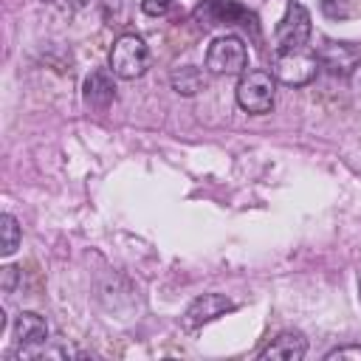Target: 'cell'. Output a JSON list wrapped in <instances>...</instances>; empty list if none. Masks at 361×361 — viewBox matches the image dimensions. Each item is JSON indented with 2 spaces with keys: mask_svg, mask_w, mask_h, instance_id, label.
Instances as JSON below:
<instances>
[{
  "mask_svg": "<svg viewBox=\"0 0 361 361\" xmlns=\"http://www.w3.org/2000/svg\"><path fill=\"white\" fill-rule=\"evenodd\" d=\"M192 17L203 28H245L257 34V17L237 0H203Z\"/></svg>",
  "mask_w": 361,
  "mask_h": 361,
  "instance_id": "obj_1",
  "label": "cell"
},
{
  "mask_svg": "<svg viewBox=\"0 0 361 361\" xmlns=\"http://www.w3.org/2000/svg\"><path fill=\"white\" fill-rule=\"evenodd\" d=\"M149 65L147 42L138 34H121L110 48V71L121 79H138Z\"/></svg>",
  "mask_w": 361,
  "mask_h": 361,
  "instance_id": "obj_2",
  "label": "cell"
},
{
  "mask_svg": "<svg viewBox=\"0 0 361 361\" xmlns=\"http://www.w3.org/2000/svg\"><path fill=\"white\" fill-rule=\"evenodd\" d=\"M237 104L245 113H268L274 107V79L271 73L251 68L243 71L240 82H237Z\"/></svg>",
  "mask_w": 361,
  "mask_h": 361,
  "instance_id": "obj_3",
  "label": "cell"
},
{
  "mask_svg": "<svg viewBox=\"0 0 361 361\" xmlns=\"http://www.w3.org/2000/svg\"><path fill=\"white\" fill-rule=\"evenodd\" d=\"M245 62H248V51H245V42L234 34H226V37H217L209 51H206V68L217 76H231V73H243L245 71Z\"/></svg>",
  "mask_w": 361,
  "mask_h": 361,
  "instance_id": "obj_4",
  "label": "cell"
},
{
  "mask_svg": "<svg viewBox=\"0 0 361 361\" xmlns=\"http://www.w3.org/2000/svg\"><path fill=\"white\" fill-rule=\"evenodd\" d=\"M319 71V59L316 54L305 51V48H290V51H276L274 56V76L285 85H307Z\"/></svg>",
  "mask_w": 361,
  "mask_h": 361,
  "instance_id": "obj_5",
  "label": "cell"
},
{
  "mask_svg": "<svg viewBox=\"0 0 361 361\" xmlns=\"http://www.w3.org/2000/svg\"><path fill=\"white\" fill-rule=\"evenodd\" d=\"M310 37V14L302 3L290 0L282 20L274 28V45L276 51H290V48H302Z\"/></svg>",
  "mask_w": 361,
  "mask_h": 361,
  "instance_id": "obj_6",
  "label": "cell"
},
{
  "mask_svg": "<svg viewBox=\"0 0 361 361\" xmlns=\"http://www.w3.org/2000/svg\"><path fill=\"white\" fill-rule=\"evenodd\" d=\"M316 59H319V65L327 68L330 73L347 76V73H353V71L358 68V62H361V45H355V42H338V39H324V45L319 48Z\"/></svg>",
  "mask_w": 361,
  "mask_h": 361,
  "instance_id": "obj_7",
  "label": "cell"
},
{
  "mask_svg": "<svg viewBox=\"0 0 361 361\" xmlns=\"http://www.w3.org/2000/svg\"><path fill=\"white\" fill-rule=\"evenodd\" d=\"M228 310H234V302H231V299H226L223 293H203V296H197V299L186 307L183 322H186V327H200V324L214 322L217 316H223V313H228Z\"/></svg>",
  "mask_w": 361,
  "mask_h": 361,
  "instance_id": "obj_8",
  "label": "cell"
},
{
  "mask_svg": "<svg viewBox=\"0 0 361 361\" xmlns=\"http://www.w3.org/2000/svg\"><path fill=\"white\" fill-rule=\"evenodd\" d=\"M82 96H85V104L93 107V110H107L116 99V82L107 71H93L85 85H82Z\"/></svg>",
  "mask_w": 361,
  "mask_h": 361,
  "instance_id": "obj_9",
  "label": "cell"
},
{
  "mask_svg": "<svg viewBox=\"0 0 361 361\" xmlns=\"http://www.w3.org/2000/svg\"><path fill=\"white\" fill-rule=\"evenodd\" d=\"M307 353V341L302 333H293V330H285L279 333L274 341H268L262 350H259V358H276V361H299L305 358Z\"/></svg>",
  "mask_w": 361,
  "mask_h": 361,
  "instance_id": "obj_10",
  "label": "cell"
},
{
  "mask_svg": "<svg viewBox=\"0 0 361 361\" xmlns=\"http://www.w3.org/2000/svg\"><path fill=\"white\" fill-rule=\"evenodd\" d=\"M48 338V324L39 313H31V310H23L17 319H14V341L23 347V350H31L37 344H45Z\"/></svg>",
  "mask_w": 361,
  "mask_h": 361,
  "instance_id": "obj_11",
  "label": "cell"
},
{
  "mask_svg": "<svg viewBox=\"0 0 361 361\" xmlns=\"http://www.w3.org/2000/svg\"><path fill=\"white\" fill-rule=\"evenodd\" d=\"M172 87H175L180 96H195L197 90L206 87V76H203L200 68L183 65V68H175V71H172Z\"/></svg>",
  "mask_w": 361,
  "mask_h": 361,
  "instance_id": "obj_12",
  "label": "cell"
},
{
  "mask_svg": "<svg viewBox=\"0 0 361 361\" xmlns=\"http://www.w3.org/2000/svg\"><path fill=\"white\" fill-rule=\"evenodd\" d=\"M322 11L330 20L361 17V0H322Z\"/></svg>",
  "mask_w": 361,
  "mask_h": 361,
  "instance_id": "obj_13",
  "label": "cell"
},
{
  "mask_svg": "<svg viewBox=\"0 0 361 361\" xmlns=\"http://www.w3.org/2000/svg\"><path fill=\"white\" fill-rule=\"evenodd\" d=\"M0 231H3V243H0V254H14L17 245H20V226L11 214H3L0 217Z\"/></svg>",
  "mask_w": 361,
  "mask_h": 361,
  "instance_id": "obj_14",
  "label": "cell"
},
{
  "mask_svg": "<svg viewBox=\"0 0 361 361\" xmlns=\"http://www.w3.org/2000/svg\"><path fill=\"white\" fill-rule=\"evenodd\" d=\"M175 3L178 0H141V11L149 14V17H164V14L172 11Z\"/></svg>",
  "mask_w": 361,
  "mask_h": 361,
  "instance_id": "obj_15",
  "label": "cell"
},
{
  "mask_svg": "<svg viewBox=\"0 0 361 361\" xmlns=\"http://www.w3.org/2000/svg\"><path fill=\"white\" fill-rule=\"evenodd\" d=\"M327 361H333V358H355V361H361V344H347V347H336V350H330L327 355H324Z\"/></svg>",
  "mask_w": 361,
  "mask_h": 361,
  "instance_id": "obj_16",
  "label": "cell"
},
{
  "mask_svg": "<svg viewBox=\"0 0 361 361\" xmlns=\"http://www.w3.org/2000/svg\"><path fill=\"white\" fill-rule=\"evenodd\" d=\"M0 276H3V293H11L14 290V285H17V268H11V265H6V268H0Z\"/></svg>",
  "mask_w": 361,
  "mask_h": 361,
  "instance_id": "obj_17",
  "label": "cell"
},
{
  "mask_svg": "<svg viewBox=\"0 0 361 361\" xmlns=\"http://www.w3.org/2000/svg\"><path fill=\"white\" fill-rule=\"evenodd\" d=\"M59 3H65V6H71V8H79V6H85L87 0H59Z\"/></svg>",
  "mask_w": 361,
  "mask_h": 361,
  "instance_id": "obj_18",
  "label": "cell"
},
{
  "mask_svg": "<svg viewBox=\"0 0 361 361\" xmlns=\"http://www.w3.org/2000/svg\"><path fill=\"white\" fill-rule=\"evenodd\" d=\"M358 293H361V282H358Z\"/></svg>",
  "mask_w": 361,
  "mask_h": 361,
  "instance_id": "obj_19",
  "label": "cell"
},
{
  "mask_svg": "<svg viewBox=\"0 0 361 361\" xmlns=\"http://www.w3.org/2000/svg\"><path fill=\"white\" fill-rule=\"evenodd\" d=\"M288 3H290V0H288Z\"/></svg>",
  "mask_w": 361,
  "mask_h": 361,
  "instance_id": "obj_20",
  "label": "cell"
}]
</instances>
